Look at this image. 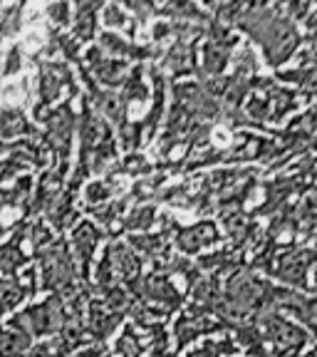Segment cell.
<instances>
[{
    "label": "cell",
    "mask_w": 317,
    "mask_h": 357,
    "mask_svg": "<svg viewBox=\"0 0 317 357\" xmlns=\"http://www.w3.org/2000/svg\"><path fill=\"white\" fill-rule=\"evenodd\" d=\"M312 253H290V256H283L275 268V275L285 283L293 285H305V271L307 263H310Z\"/></svg>",
    "instance_id": "1"
},
{
    "label": "cell",
    "mask_w": 317,
    "mask_h": 357,
    "mask_svg": "<svg viewBox=\"0 0 317 357\" xmlns=\"http://www.w3.org/2000/svg\"><path fill=\"white\" fill-rule=\"evenodd\" d=\"M218 238V231L213 223H199V226H191V229H186L184 234L178 236V245L184 248L186 253H196L201 251V248H206V245L216 243Z\"/></svg>",
    "instance_id": "2"
},
{
    "label": "cell",
    "mask_w": 317,
    "mask_h": 357,
    "mask_svg": "<svg viewBox=\"0 0 317 357\" xmlns=\"http://www.w3.org/2000/svg\"><path fill=\"white\" fill-rule=\"evenodd\" d=\"M117 352L122 357H139L144 352V340H139L132 328H124L122 337L117 340Z\"/></svg>",
    "instance_id": "3"
},
{
    "label": "cell",
    "mask_w": 317,
    "mask_h": 357,
    "mask_svg": "<svg viewBox=\"0 0 317 357\" xmlns=\"http://www.w3.org/2000/svg\"><path fill=\"white\" fill-rule=\"evenodd\" d=\"M229 352H235V345L231 342V337H223V340H208L194 350L189 357H221V355H229Z\"/></svg>",
    "instance_id": "4"
},
{
    "label": "cell",
    "mask_w": 317,
    "mask_h": 357,
    "mask_svg": "<svg viewBox=\"0 0 317 357\" xmlns=\"http://www.w3.org/2000/svg\"><path fill=\"white\" fill-rule=\"evenodd\" d=\"M305 357H317V347H312V350L310 352H307V355Z\"/></svg>",
    "instance_id": "5"
},
{
    "label": "cell",
    "mask_w": 317,
    "mask_h": 357,
    "mask_svg": "<svg viewBox=\"0 0 317 357\" xmlns=\"http://www.w3.org/2000/svg\"><path fill=\"white\" fill-rule=\"evenodd\" d=\"M315 290H317V271H315Z\"/></svg>",
    "instance_id": "6"
}]
</instances>
